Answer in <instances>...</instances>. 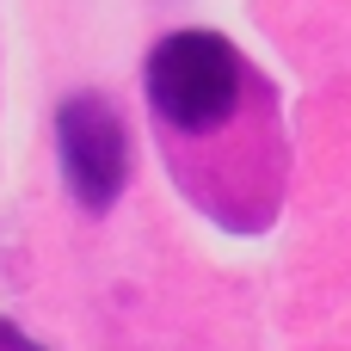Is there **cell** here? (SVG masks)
I'll use <instances>...</instances> for the list:
<instances>
[{"label": "cell", "instance_id": "6da1fadb", "mask_svg": "<svg viewBox=\"0 0 351 351\" xmlns=\"http://www.w3.org/2000/svg\"><path fill=\"white\" fill-rule=\"evenodd\" d=\"M148 105L173 136H210L247 105H271V86L228 37L167 31L148 56Z\"/></svg>", "mask_w": 351, "mask_h": 351}, {"label": "cell", "instance_id": "7a4b0ae2", "mask_svg": "<svg viewBox=\"0 0 351 351\" xmlns=\"http://www.w3.org/2000/svg\"><path fill=\"white\" fill-rule=\"evenodd\" d=\"M62 179L86 216H105L130 185V123L105 93H74L56 111Z\"/></svg>", "mask_w": 351, "mask_h": 351}, {"label": "cell", "instance_id": "3957f363", "mask_svg": "<svg viewBox=\"0 0 351 351\" xmlns=\"http://www.w3.org/2000/svg\"><path fill=\"white\" fill-rule=\"evenodd\" d=\"M0 351H43V346H37V339H25L12 321H0Z\"/></svg>", "mask_w": 351, "mask_h": 351}]
</instances>
